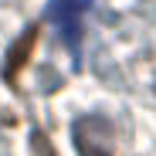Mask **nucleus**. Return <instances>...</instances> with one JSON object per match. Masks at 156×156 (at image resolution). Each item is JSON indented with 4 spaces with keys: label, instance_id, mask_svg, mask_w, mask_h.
I'll return each instance as SVG.
<instances>
[{
    "label": "nucleus",
    "instance_id": "f257e3e1",
    "mask_svg": "<svg viewBox=\"0 0 156 156\" xmlns=\"http://www.w3.org/2000/svg\"><path fill=\"white\" fill-rule=\"evenodd\" d=\"M75 149L78 156H112L115 126L105 115H82L75 122Z\"/></svg>",
    "mask_w": 156,
    "mask_h": 156
},
{
    "label": "nucleus",
    "instance_id": "f03ea898",
    "mask_svg": "<svg viewBox=\"0 0 156 156\" xmlns=\"http://www.w3.org/2000/svg\"><path fill=\"white\" fill-rule=\"evenodd\" d=\"M48 17L55 20L61 41L71 51H78V44H82V14H78L75 7H68V4H61V0H55V4L48 7Z\"/></svg>",
    "mask_w": 156,
    "mask_h": 156
},
{
    "label": "nucleus",
    "instance_id": "7ed1b4c3",
    "mask_svg": "<svg viewBox=\"0 0 156 156\" xmlns=\"http://www.w3.org/2000/svg\"><path fill=\"white\" fill-rule=\"evenodd\" d=\"M34 44H37V27H27V31L20 34V41L7 51V65H4V78H7V85H14V82H17V71L27 65Z\"/></svg>",
    "mask_w": 156,
    "mask_h": 156
},
{
    "label": "nucleus",
    "instance_id": "20e7f679",
    "mask_svg": "<svg viewBox=\"0 0 156 156\" xmlns=\"http://www.w3.org/2000/svg\"><path fill=\"white\" fill-rule=\"evenodd\" d=\"M61 4H68V7H75L78 14H82L85 7H92V0H61Z\"/></svg>",
    "mask_w": 156,
    "mask_h": 156
}]
</instances>
